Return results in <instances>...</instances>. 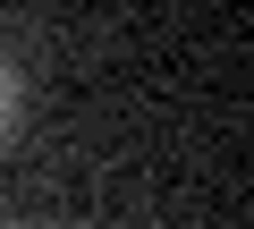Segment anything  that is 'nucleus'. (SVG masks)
I'll return each mask as SVG.
<instances>
[{"instance_id": "nucleus-1", "label": "nucleus", "mask_w": 254, "mask_h": 229, "mask_svg": "<svg viewBox=\"0 0 254 229\" xmlns=\"http://www.w3.org/2000/svg\"><path fill=\"white\" fill-rule=\"evenodd\" d=\"M9 119H17V68L0 60V136H9Z\"/></svg>"}]
</instances>
